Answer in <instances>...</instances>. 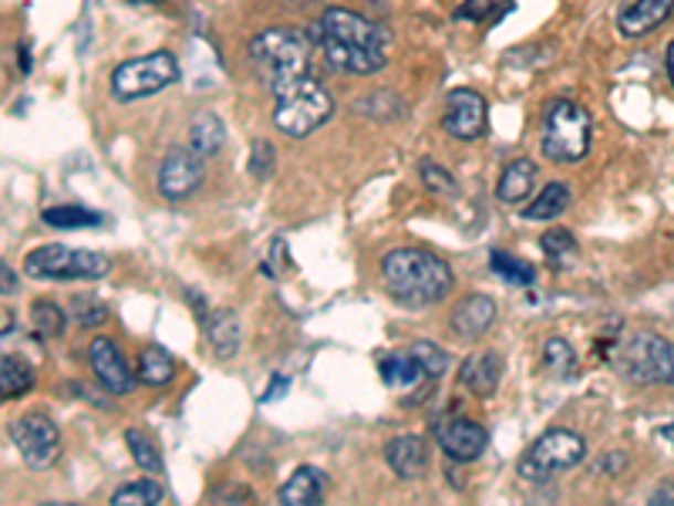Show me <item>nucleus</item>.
<instances>
[{"mask_svg": "<svg viewBox=\"0 0 674 506\" xmlns=\"http://www.w3.org/2000/svg\"><path fill=\"white\" fill-rule=\"evenodd\" d=\"M499 378L503 358L496 351H476L459 365V386L476 399H489L499 389Z\"/></svg>", "mask_w": 674, "mask_h": 506, "instance_id": "dca6fc26", "label": "nucleus"}, {"mask_svg": "<svg viewBox=\"0 0 674 506\" xmlns=\"http://www.w3.org/2000/svg\"><path fill=\"white\" fill-rule=\"evenodd\" d=\"M41 220L54 230H88L102 223V213L85 210V207H48Z\"/></svg>", "mask_w": 674, "mask_h": 506, "instance_id": "7c9ffc66", "label": "nucleus"}, {"mask_svg": "<svg viewBox=\"0 0 674 506\" xmlns=\"http://www.w3.org/2000/svg\"><path fill=\"white\" fill-rule=\"evenodd\" d=\"M307 38L324 51L327 65L341 75H378L388 65V31L348 8H327L310 24Z\"/></svg>", "mask_w": 674, "mask_h": 506, "instance_id": "f257e3e1", "label": "nucleus"}, {"mask_svg": "<svg viewBox=\"0 0 674 506\" xmlns=\"http://www.w3.org/2000/svg\"><path fill=\"white\" fill-rule=\"evenodd\" d=\"M44 506H82V503H44Z\"/></svg>", "mask_w": 674, "mask_h": 506, "instance_id": "de8ad7c7", "label": "nucleus"}, {"mask_svg": "<svg viewBox=\"0 0 674 506\" xmlns=\"http://www.w3.org/2000/svg\"><path fill=\"white\" fill-rule=\"evenodd\" d=\"M539 149L550 162H580L590 152V115L570 98H560L547 108L544 133H539Z\"/></svg>", "mask_w": 674, "mask_h": 506, "instance_id": "423d86ee", "label": "nucleus"}, {"mask_svg": "<svg viewBox=\"0 0 674 506\" xmlns=\"http://www.w3.org/2000/svg\"><path fill=\"white\" fill-rule=\"evenodd\" d=\"M355 108L371 115V118H378V122H398V118H404V112H409V108H404V102L394 92H388V88H378L375 95L361 98Z\"/></svg>", "mask_w": 674, "mask_h": 506, "instance_id": "72a5a7b5", "label": "nucleus"}, {"mask_svg": "<svg viewBox=\"0 0 674 506\" xmlns=\"http://www.w3.org/2000/svg\"><path fill=\"white\" fill-rule=\"evenodd\" d=\"M489 271H493L499 281L513 284V287H529V284L536 281L533 264H526L523 257H516V253H509V250H493V253H489Z\"/></svg>", "mask_w": 674, "mask_h": 506, "instance_id": "bb28decb", "label": "nucleus"}, {"mask_svg": "<svg viewBox=\"0 0 674 506\" xmlns=\"http://www.w3.org/2000/svg\"><path fill=\"white\" fill-rule=\"evenodd\" d=\"M439 446L452 463H476L489 446V432L480 422L455 415L439 425Z\"/></svg>", "mask_w": 674, "mask_h": 506, "instance_id": "4468645a", "label": "nucleus"}, {"mask_svg": "<svg viewBox=\"0 0 674 506\" xmlns=\"http://www.w3.org/2000/svg\"><path fill=\"white\" fill-rule=\"evenodd\" d=\"M385 463L398 479H419L429 466V446L425 439L415 432H404L394 435L388 446H385Z\"/></svg>", "mask_w": 674, "mask_h": 506, "instance_id": "f3484780", "label": "nucleus"}, {"mask_svg": "<svg viewBox=\"0 0 674 506\" xmlns=\"http://www.w3.org/2000/svg\"><path fill=\"white\" fill-rule=\"evenodd\" d=\"M202 179H207V162L189 146H176L159 162V193L169 203H182L199 193Z\"/></svg>", "mask_w": 674, "mask_h": 506, "instance_id": "9b49d317", "label": "nucleus"}, {"mask_svg": "<svg viewBox=\"0 0 674 506\" xmlns=\"http://www.w3.org/2000/svg\"><path fill=\"white\" fill-rule=\"evenodd\" d=\"M667 78L674 82V41L667 44Z\"/></svg>", "mask_w": 674, "mask_h": 506, "instance_id": "49530a36", "label": "nucleus"}, {"mask_svg": "<svg viewBox=\"0 0 674 506\" xmlns=\"http://www.w3.org/2000/svg\"><path fill=\"white\" fill-rule=\"evenodd\" d=\"M287 386H291V378H287V375H274V382H270V389H274V392L260 396V402H274L281 392H287Z\"/></svg>", "mask_w": 674, "mask_h": 506, "instance_id": "37998d69", "label": "nucleus"}, {"mask_svg": "<svg viewBox=\"0 0 674 506\" xmlns=\"http://www.w3.org/2000/svg\"><path fill=\"white\" fill-rule=\"evenodd\" d=\"M587 456V442L573 429H550L539 435L519 460V479L547 483L567 470H577Z\"/></svg>", "mask_w": 674, "mask_h": 506, "instance_id": "6e6552de", "label": "nucleus"}, {"mask_svg": "<svg viewBox=\"0 0 674 506\" xmlns=\"http://www.w3.org/2000/svg\"><path fill=\"white\" fill-rule=\"evenodd\" d=\"M409 355L419 361V368H422L425 378H442L445 368H449V355H445V348H439L435 341H415V345L409 348Z\"/></svg>", "mask_w": 674, "mask_h": 506, "instance_id": "e433bc0d", "label": "nucleus"}, {"mask_svg": "<svg viewBox=\"0 0 674 506\" xmlns=\"http://www.w3.org/2000/svg\"><path fill=\"white\" fill-rule=\"evenodd\" d=\"M544 361H547V368L550 371H557V375H570V368H573V348L564 341V338H550L547 345H544Z\"/></svg>", "mask_w": 674, "mask_h": 506, "instance_id": "58836bf2", "label": "nucleus"}, {"mask_svg": "<svg viewBox=\"0 0 674 506\" xmlns=\"http://www.w3.org/2000/svg\"><path fill=\"white\" fill-rule=\"evenodd\" d=\"M227 146V125L217 112H199L189 125V149L202 159L217 156Z\"/></svg>", "mask_w": 674, "mask_h": 506, "instance_id": "412c9836", "label": "nucleus"}, {"mask_svg": "<svg viewBox=\"0 0 674 506\" xmlns=\"http://www.w3.org/2000/svg\"><path fill=\"white\" fill-rule=\"evenodd\" d=\"M496 321V301L489 294H468L452 310V335L462 341L483 338Z\"/></svg>", "mask_w": 674, "mask_h": 506, "instance_id": "2eb2a0df", "label": "nucleus"}, {"mask_svg": "<svg viewBox=\"0 0 674 506\" xmlns=\"http://www.w3.org/2000/svg\"><path fill=\"white\" fill-rule=\"evenodd\" d=\"M18 61H21V75H28V72H31V41H28V38H24L21 48H18Z\"/></svg>", "mask_w": 674, "mask_h": 506, "instance_id": "c03bdc74", "label": "nucleus"}, {"mask_svg": "<svg viewBox=\"0 0 674 506\" xmlns=\"http://www.w3.org/2000/svg\"><path fill=\"white\" fill-rule=\"evenodd\" d=\"M567 207H570V186L567 182H550V186L539 189L536 200L526 203L523 217L526 220H557V217L567 213Z\"/></svg>", "mask_w": 674, "mask_h": 506, "instance_id": "b1692460", "label": "nucleus"}, {"mask_svg": "<svg viewBox=\"0 0 674 506\" xmlns=\"http://www.w3.org/2000/svg\"><path fill=\"white\" fill-rule=\"evenodd\" d=\"M125 442H128V453H131L135 466L146 470L149 476H162V456H159V446L152 442L149 432H143V429H125Z\"/></svg>", "mask_w": 674, "mask_h": 506, "instance_id": "cd10ccee", "label": "nucleus"}, {"mask_svg": "<svg viewBox=\"0 0 674 506\" xmlns=\"http://www.w3.org/2000/svg\"><path fill=\"white\" fill-rule=\"evenodd\" d=\"M624 466H628V456H624V453H611V456H600V460H597V470H600V473H611V476L621 473Z\"/></svg>", "mask_w": 674, "mask_h": 506, "instance_id": "79ce46f5", "label": "nucleus"}, {"mask_svg": "<svg viewBox=\"0 0 674 506\" xmlns=\"http://www.w3.org/2000/svg\"><path fill=\"white\" fill-rule=\"evenodd\" d=\"M88 365H92L95 378H98L102 389H105L108 396H128V392L135 389V382H139V378H135V371L128 368V361H125V351H122L112 338H105V335L92 338V345H88Z\"/></svg>", "mask_w": 674, "mask_h": 506, "instance_id": "ddd939ff", "label": "nucleus"}, {"mask_svg": "<svg viewBox=\"0 0 674 506\" xmlns=\"http://www.w3.org/2000/svg\"><path fill=\"white\" fill-rule=\"evenodd\" d=\"M11 442L28 470H51L61 460V429L44 412H24L11 422Z\"/></svg>", "mask_w": 674, "mask_h": 506, "instance_id": "9d476101", "label": "nucleus"}, {"mask_svg": "<svg viewBox=\"0 0 674 506\" xmlns=\"http://www.w3.org/2000/svg\"><path fill=\"white\" fill-rule=\"evenodd\" d=\"M614 365L641 386H674V345L661 335L638 331L614 348Z\"/></svg>", "mask_w": 674, "mask_h": 506, "instance_id": "0eeeda50", "label": "nucleus"}, {"mask_svg": "<svg viewBox=\"0 0 674 506\" xmlns=\"http://www.w3.org/2000/svg\"><path fill=\"white\" fill-rule=\"evenodd\" d=\"M445 133L459 143H476L486 136L489 125V105L480 92L472 88H455L445 98V115H442Z\"/></svg>", "mask_w": 674, "mask_h": 506, "instance_id": "f8f14e48", "label": "nucleus"}, {"mask_svg": "<svg viewBox=\"0 0 674 506\" xmlns=\"http://www.w3.org/2000/svg\"><path fill=\"white\" fill-rule=\"evenodd\" d=\"M513 11V0H465L459 8V21H476V24H489V21H499L503 14Z\"/></svg>", "mask_w": 674, "mask_h": 506, "instance_id": "f704fd0d", "label": "nucleus"}, {"mask_svg": "<svg viewBox=\"0 0 674 506\" xmlns=\"http://www.w3.org/2000/svg\"><path fill=\"white\" fill-rule=\"evenodd\" d=\"M18 287H21L18 271L8 261H0V294H18Z\"/></svg>", "mask_w": 674, "mask_h": 506, "instance_id": "a19ab883", "label": "nucleus"}, {"mask_svg": "<svg viewBox=\"0 0 674 506\" xmlns=\"http://www.w3.org/2000/svg\"><path fill=\"white\" fill-rule=\"evenodd\" d=\"M674 11V0H634V4H628L621 14H618V31L624 38H644L651 34L654 28H661Z\"/></svg>", "mask_w": 674, "mask_h": 506, "instance_id": "a211bd4d", "label": "nucleus"}, {"mask_svg": "<svg viewBox=\"0 0 674 506\" xmlns=\"http://www.w3.org/2000/svg\"><path fill=\"white\" fill-rule=\"evenodd\" d=\"M162 496H166L162 483L146 476V479H131V483L118 486L112 496V506H159Z\"/></svg>", "mask_w": 674, "mask_h": 506, "instance_id": "c85d7f7f", "label": "nucleus"}, {"mask_svg": "<svg viewBox=\"0 0 674 506\" xmlns=\"http://www.w3.org/2000/svg\"><path fill=\"white\" fill-rule=\"evenodd\" d=\"M274 169H277V149H274V143H266V139L253 143V146H250V176L263 182V179L274 176Z\"/></svg>", "mask_w": 674, "mask_h": 506, "instance_id": "4c0bfd02", "label": "nucleus"}, {"mask_svg": "<svg viewBox=\"0 0 674 506\" xmlns=\"http://www.w3.org/2000/svg\"><path fill=\"white\" fill-rule=\"evenodd\" d=\"M179 82V61L169 51H152L143 57H128L112 72V95L118 102H139L149 95H159Z\"/></svg>", "mask_w": 674, "mask_h": 506, "instance_id": "1a4fd4ad", "label": "nucleus"}, {"mask_svg": "<svg viewBox=\"0 0 674 506\" xmlns=\"http://www.w3.org/2000/svg\"><path fill=\"white\" fill-rule=\"evenodd\" d=\"M135 378H139V382L149 386V389H162V386H169L172 378H176V358L166 348L149 345L139 355V368H135Z\"/></svg>", "mask_w": 674, "mask_h": 506, "instance_id": "5701e85b", "label": "nucleus"}, {"mask_svg": "<svg viewBox=\"0 0 674 506\" xmlns=\"http://www.w3.org/2000/svg\"><path fill=\"white\" fill-rule=\"evenodd\" d=\"M533 186H536V162L533 159H513L496 182V197L506 207H519L533 197Z\"/></svg>", "mask_w": 674, "mask_h": 506, "instance_id": "aec40b11", "label": "nucleus"}, {"mask_svg": "<svg viewBox=\"0 0 674 506\" xmlns=\"http://www.w3.org/2000/svg\"><path fill=\"white\" fill-rule=\"evenodd\" d=\"M34 389V368L24 358H0V399H18Z\"/></svg>", "mask_w": 674, "mask_h": 506, "instance_id": "393cba45", "label": "nucleus"}, {"mask_svg": "<svg viewBox=\"0 0 674 506\" xmlns=\"http://www.w3.org/2000/svg\"><path fill=\"white\" fill-rule=\"evenodd\" d=\"M250 61L266 82L270 92H281L301 78H310L314 44L304 31L294 28H266L250 41Z\"/></svg>", "mask_w": 674, "mask_h": 506, "instance_id": "7ed1b4c3", "label": "nucleus"}, {"mask_svg": "<svg viewBox=\"0 0 674 506\" xmlns=\"http://www.w3.org/2000/svg\"><path fill=\"white\" fill-rule=\"evenodd\" d=\"M31 325L41 338H61L67 325V310L54 301H34L31 304Z\"/></svg>", "mask_w": 674, "mask_h": 506, "instance_id": "473e14b6", "label": "nucleus"}, {"mask_svg": "<svg viewBox=\"0 0 674 506\" xmlns=\"http://www.w3.org/2000/svg\"><path fill=\"white\" fill-rule=\"evenodd\" d=\"M131 4H139V0H131Z\"/></svg>", "mask_w": 674, "mask_h": 506, "instance_id": "09e8293b", "label": "nucleus"}, {"mask_svg": "<svg viewBox=\"0 0 674 506\" xmlns=\"http://www.w3.org/2000/svg\"><path fill=\"white\" fill-rule=\"evenodd\" d=\"M657 435L664 439V442H671V446H674V422H667V425H661L657 429Z\"/></svg>", "mask_w": 674, "mask_h": 506, "instance_id": "a18cd8bd", "label": "nucleus"}, {"mask_svg": "<svg viewBox=\"0 0 674 506\" xmlns=\"http://www.w3.org/2000/svg\"><path fill=\"white\" fill-rule=\"evenodd\" d=\"M381 281H385V291L391 294V301H398L401 307H412V310L445 301L455 287L452 267L442 257H435V253L419 250V246L388 250L381 257Z\"/></svg>", "mask_w": 674, "mask_h": 506, "instance_id": "f03ea898", "label": "nucleus"}, {"mask_svg": "<svg viewBox=\"0 0 674 506\" xmlns=\"http://www.w3.org/2000/svg\"><path fill=\"white\" fill-rule=\"evenodd\" d=\"M207 341L217 351V358H233L240 351V321L233 310L207 314Z\"/></svg>", "mask_w": 674, "mask_h": 506, "instance_id": "4be33fe9", "label": "nucleus"}, {"mask_svg": "<svg viewBox=\"0 0 674 506\" xmlns=\"http://www.w3.org/2000/svg\"><path fill=\"white\" fill-rule=\"evenodd\" d=\"M327 496V476L317 466H297L281 486V506H320Z\"/></svg>", "mask_w": 674, "mask_h": 506, "instance_id": "6ab92c4d", "label": "nucleus"}, {"mask_svg": "<svg viewBox=\"0 0 674 506\" xmlns=\"http://www.w3.org/2000/svg\"><path fill=\"white\" fill-rule=\"evenodd\" d=\"M647 506H674V479H664L651 489Z\"/></svg>", "mask_w": 674, "mask_h": 506, "instance_id": "ea45409f", "label": "nucleus"}, {"mask_svg": "<svg viewBox=\"0 0 674 506\" xmlns=\"http://www.w3.org/2000/svg\"><path fill=\"white\" fill-rule=\"evenodd\" d=\"M112 271V261L98 250L44 243L24 257V274L34 281H102Z\"/></svg>", "mask_w": 674, "mask_h": 506, "instance_id": "39448f33", "label": "nucleus"}, {"mask_svg": "<svg viewBox=\"0 0 674 506\" xmlns=\"http://www.w3.org/2000/svg\"><path fill=\"white\" fill-rule=\"evenodd\" d=\"M539 246H544V253L550 257L554 267H567V264H573V261H577V253H580L577 236H573L570 230H564V226L547 230L544 236H539Z\"/></svg>", "mask_w": 674, "mask_h": 506, "instance_id": "c756f323", "label": "nucleus"}, {"mask_svg": "<svg viewBox=\"0 0 674 506\" xmlns=\"http://www.w3.org/2000/svg\"><path fill=\"white\" fill-rule=\"evenodd\" d=\"M419 179H422V186L429 189V193H439V197H455V193H459L455 176H452L445 166L432 162V159H422V162H419Z\"/></svg>", "mask_w": 674, "mask_h": 506, "instance_id": "c9c22d12", "label": "nucleus"}, {"mask_svg": "<svg viewBox=\"0 0 674 506\" xmlns=\"http://www.w3.org/2000/svg\"><path fill=\"white\" fill-rule=\"evenodd\" d=\"M274 125L291 139H307L334 115V98L317 78H301L281 92H274Z\"/></svg>", "mask_w": 674, "mask_h": 506, "instance_id": "20e7f679", "label": "nucleus"}, {"mask_svg": "<svg viewBox=\"0 0 674 506\" xmlns=\"http://www.w3.org/2000/svg\"><path fill=\"white\" fill-rule=\"evenodd\" d=\"M67 318H72L78 328H102L108 321V307L95 297V294H78L67 301Z\"/></svg>", "mask_w": 674, "mask_h": 506, "instance_id": "2f4dec72", "label": "nucleus"}, {"mask_svg": "<svg viewBox=\"0 0 674 506\" xmlns=\"http://www.w3.org/2000/svg\"><path fill=\"white\" fill-rule=\"evenodd\" d=\"M378 371H381V382L388 389H412L415 382H422V368L412 355H388L378 361Z\"/></svg>", "mask_w": 674, "mask_h": 506, "instance_id": "a878e982", "label": "nucleus"}]
</instances>
